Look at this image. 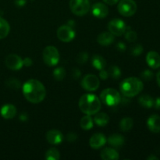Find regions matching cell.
<instances>
[{"mask_svg": "<svg viewBox=\"0 0 160 160\" xmlns=\"http://www.w3.org/2000/svg\"><path fill=\"white\" fill-rule=\"evenodd\" d=\"M10 31V26L5 19L0 17V39H3L9 34Z\"/></svg>", "mask_w": 160, "mask_h": 160, "instance_id": "603a6c76", "label": "cell"}, {"mask_svg": "<svg viewBox=\"0 0 160 160\" xmlns=\"http://www.w3.org/2000/svg\"><path fill=\"white\" fill-rule=\"evenodd\" d=\"M60 158L59 152L56 148H52L45 153V159L47 160H59Z\"/></svg>", "mask_w": 160, "mask_h": 160, "instance_id": "4316f807", "label": "cell"}, {"mask_svg": "<svg viewBox=\"0 0 160 160\" xmlns=\"http://www.w3.org/2000/svg\"><path fill=\"white\" fill-rule=\"evenodd\" d=\"M146 62L151 68L158 69L160 67V56L155 51H150L146 56Z\"/></svg>", "mask_w": 160, "mask_h": 160, "instance_id": "9a60e30c", "label": "cell"}, {"mask_svg": "<svg viewBox=\"0 0 160 160\" xmlns=\"http://www.w3.org/2000/svg\"><path fill=\"white\" fill-rule=\"evenodd\" d=\"M42 57L45 63L48 67H55L59 62V51L52 45H48L44 48Z\"/></svg>", "mask_w": 160, "mask_h": 160, "instance_id": "5b68a950", "label": "cell"}, {"mask_svg": "<svg viewBox=\"0 0 160 160\" xmlns=\"http://www.w3.org/2000/svg\"><path fill=\"white\" fill-rule=\"evenodd\" d=\"M83 88L88 92H95L99 87V80L94 74H88L81 81Z\"/></svg>", "mask_w": 160, "mask_h": 160, "instance_id": "9c48e42d", "label": "cell"}, {"mask_svg": "<svg viewBox=\"0 0 160 160\" xmlns=\"http://www.w3.org/2000/svg\"><path fill=\"white\" fill-rule=\"evenodd\" d=\"M120 92L124 96L132 98L138 95L144 88L143 82L137 78H128L123 80L120 85Z\"/></svg>", "mask_w": 160, "mask_h": 160, "instance_id": "3957f363", "label": "cell"}, {"mask_svg": "<svg viewBox=\"0 0 160 160\" xmlns=\"http://www.w3.org/2000/svg\"><path fill=\"white\" fill-rule=\"evenodd\" d=\"M148 160H153V159H156V160H158L159 159V158L158 157H156V156H150L148 158Z\"/></svg>", "mask_w": 160, "mask_h": 160, "instance_id": "f6af8a7d", "label": "cell"}, {"mask_svg": "<svg viewBox=\"0 0 160 160\" xmlns=\"http://www.w3.org/2000/svg\"><path fill=\"white\" fill-rule=\"evenodd\" d=\"M114 40H115V37L110 32L101 33L97 38L98 43L101 45H103V46H107V45H111L114 42Z\"/></svg>", "mask_w": 160, "mask_h": 160, "instance_id": "ac0fdd59", "label": "cell"}, {"mask_svg": "<svg viewBox=\"0 0 160 160\" xmlns=\"http://www.w3.org/2000/svg\"><path fill=\"white\" fill-rule=\"evenodd\" d=\"M81 128L84 131H88L93 127V120L90 115H86L81 118L80 122Z\"/></svg>", "mask_w": 160, "mask_h": 160, "instance_id": "d4e9b609", "label": "cell"}, {"mask_svg": "<svg viewBox=\"0 0 160 160\" xmlns=\"http://www.w3.org/2000/svg\"><path fill=\"white\" fill-rule=\"evenodd\" d=\"M99 77L102 80H106L109 76V73H108V71H106L104 70H101L99 73Z\"/></svg>", "mask_w": 160, "mask_h": 160, "instance_id": "74e56055", "label": "cell"}, {"mask_svg": "<svg viewBox=\"0 0 160 160\" xmlns=\"http://www.w3.org/2000/svg\"><path fill=\"white\" fill-rule=\"evenodd\" d=\"M92 13L96 18H105L109 14V9L106 5L102 2H97L92 7Z\"/></svg>", "mask_w": 160, "mask_h": 160, "instance_id": "7c38bea8", "label": "cell"}, {"mask_svg": "<svg viewBox=\"0 0 160 160\" xmlns=\"http://www.w3.org/2000/svg\"><path fill=\"white\" fill-rule=\"evenodd\" d=\"M95 117L94 118V121L96 123V125L100 127H104L108 124L109 121V117L105 112H97L95 114Z\"/></svg>", "mask_w": 160, "mask_h": 160, "instance_id": "7402d4cb", "label": "cell"}, {"mask_svg": "<svg viewBox=\"0 0 160 160\" xmlns=\"http://www.w3.org/2000/svg\"><path fill=\"white\" fill-rule=\"evenodd\" d=\"M101 101L108 106H116L121 102V96L119 92L114 88H106L100 94Z\"/></svg>", "mask_w": 160, "mask_h": 160, "instance_id": "277c9868", "label": "cell"}, {"mask_svg": "<svg viewBox=\"0 0 160 160\" xmlns=\"http://www.w3.org/2000/svg\"><path fill=\"white\" fill-rule=\"evenodd\" d=\"M125 38H126L128 42H134L137 40L138 34L135 31H128V32L125 33Z\"/></svg>", "mask_w": 160, "mask_h": 160, "instance_id": "1f68e13d", "label": "cell"}, {"mask_svg": "<svg viewBox=\"0 0 160 160\" xmlns=\"http://www.w3.org/2000/svg\"><path fill=\"white\" fill-rule=\"evenodd\" d=\"M138 102L145 108H152L154 106V99L148 95H143L139 97Z\"/></svg>", "mask_w": 160, "mask_h": 160, "instance_id": "cb8c5ba5", "label": "cell"}, {"mask_svg": "<svg viewBox=\"0 0 160 160\" xmlns=\"http://www.w3.org/2000/svg\"><path fill=\"white\" fill-rule=\"evenodd\" d=\"M119 12L126 17H131L137 11V4L134 0H121L117 6Z\"/></svg>", "mask_w": 160, "mask_h": 160, "instance_id": "52a82bcc", "label": "cell"}, {"mask_svg": "<svg viewBox=\"0 0 160 160\" xmlns=\"http://www.w3.org/2000/svg\"><path fill=\"white\" fill-rule=\"evenodd\" d=\"M156 81H157L158 85L160 87V71L156 74Z\"/></svg>", "mask_w": 160, "mask_h": 160, "instance_id": "7bdbcfd3", "label": "cell"}, {"mask_svg": "<svg viewBox=\"0 0 160 160\" xmlns=\"http://www.w3.org/2000/svg\"><path fill=\"white\" fill-rule=\"evenodd\" d=\"M130 51H131V53L132 56H138L143 52V47H142V45H139V44H137V45L131 47Z\"/></svg>", "mask_w": 160, "mask_h": 160, "instance_id": "4dcf8cb0", "label": "cell"}, {"mask_svg": "<svg viewBox=\"0 0 160 160\" xmlns=\"http://www.w3.org/2000/svg\"><path fill=\"white\" fill-rule=\"evenodd\" d=\"M92 64L96 70H103L106 66V59L99 55H94L92 59Z\"/></svg>", "mask_w": 160, "mask_h": 160, "instance_id": "44dd1931", "label": "cell"}, {"mask_svg": "<svg viewBox=\"0 0 160 160\" xmlns=\"http://www.w3.org/2000/svg\"><path fill=\"white\" fill-rule=\"evenodd\" d=\"M134 121L131 117H125L122 119L120 123V128L123 131H128L132 128Z\"/></svg>", "mask_w": 160, "mask_h": 160, "instance_id": "484cf974", "label": "cell"}, {"mask_svg": "<svg viewBox=\"0 0 160 160\" xmlns=\"http://www.w3.org/2000/svg\"><path fill=\"white\" fill-rule=\"evenodd\" d=\"M108 73H109V76H110L111 78L115 80L119 79L121 76V71H120V68L117 66H112L111 67H109V70H108Z\"/></svg>", "mask_w": 160, "mask_h": 160, "instance_id": "f1b7e54d", "label": "cell"}, {"mask_svg": "<svg viewBox=\"0 0 160 160\" xmlns=\"http://www.w3.org/2000/svg\"><path fill=\"white\" fill-rule=\"evenodd\" d=\"M23 94L28 102L34 104L43 101L46 95V90L42 82L35 79H30L22 87Z\"/></svg>", "mask_w": 160, "mask_h": 160, "instance_id": "6da1fadb", "label": "cell"}, {"mask_svg": "<svg viewBox=\"0 0 160 160\" xmlns=\"http://www.w3.org/2000/svg\"><path fill=\"white\" fill-rule=\"evenodd\" d=\"M27 3V0H15V4L17 6H23Z\"/></svg>", "mask_w": 160, "mask_h": 160, "instance_id": "ab89813d", "label": "cell"}, {"mask_svg": "<svg viewBox=\"0 0 160 160\" xmlns=\"http://www.w3.org/2000/svg\"><path fill=\"white\" fill-rule=\"evenodd\" d=\"M20 119L21 120H26L27 119H28V117H27V115L26 114H21V115L20 116Z\"/></svg>", "mask_w": 160, "mask_h": 160, "instance_id": "ee69618b", "label": "cell"}, {"mask_svg": "<svg viewBox=\"0 0 160 160\" xmlns=\"http://www.w3.org/2000/svg\"><path fill=\"white\" fill-rule=\"evenodd\" d=\"M88 55L87 52L79 53L76 58L77 62L80 64L85 63V62L88 61Z\"/></svg>", "mask_w": 160, "mask_h": 160, "instance_id": "d6a6232c", "label": "cell"}, {"mask_svg": "<svg viewBox=\"0 0 160 160\" xmlns=\"http://www.w3.org/2000/svg\"><path fill=\"white\" fill-rule=\"evenodd\" d=\"M23 65L27 67H31V66L33 64L32 59L29 57H26L24 59H23Z\"/></svg>", "mask_w": 160, "mask_h": 160, "instance_id": "d590c367", "label": "cell"}, {"mask_svg": "<svg viewBox=\"0 0 160 160\" xmlns=\"http://www.w3.org/2000/svg\"><path fill=\"white\" fill-rule=\"evenodd\" d=\"M107 140H106V136L104 134L98 133V134H95L91 138L89 141V145L94 149H98L104 146Z\"/></svg>", "mask_w": 160, "mask_h": 160, "instance_id": "5bb4252c", "label": "cell"}, {"mask_svg": "<svg viewBox=\"0 0 160 160\" xmlns=\"http://www.w3.org/2000/svg\"><path fill=\"white\" fill-rule=\"evenodd\" d=\"M0 113L2 117L6 120L12 119L17 114V108L12 104H6L1 108Z\"/></svg>", "mask_w": 160, "mask_h": 160, "instance_id": "e0dca14e", "label": "cell"}, {"mask_svg": "<svg viewBox=\"0 0 160 160\" xmlns=\"http://www.w3.org/2000/svg\"><path fill=\"white\" fill-rule=\"evenodd\" d=\"M46 140L51 145H59L63 141V135L58 130H50L46 134Z\"/></svg>", "mask_w": 160, "mask_h": 160, "instance_id": "4fadbf2b", "label": "cell"}, {"mask_svg": "<svg viewBox=\"0 0 160 160\" xmlns=\"http://www.w3.org/2000/svg\"><path fill=\"white\" fill-rule=\"evenodd\" d=\"M155 108L156 109H160V97L156 98V100H154V106Z\"/></svg>", "mask_w": 160, "mask_h": 160, "instance_id": "60d3db41", "label": "cell"}, {"mask_svg": "<svg viewBox=\"0 0 160 160\" xmlns=\"http://www.w3.org/2000/svg\"><path fill=\"white\" fill-rule=\"evenodd\" d=\"M147 126L148 130L153 133L160 132V117L157 114L150 116L147 120Z\"/></svg>", "mask_w": 160, "mask_h": 160, "instance_id": "2e32d148", "label": "cell"}, {"mask_svg": "<svg viewBox=\"0 0 160 160\" xmlns=\"http://www.w3.org/2000/svg\"><path fill=\"white\" fill-rule=\"evenodd\" d=\"M78 138V136L76 134H73V133H70L67 136V140L70 142H74Z\"/></svg>", "mask_w": 160, "mask_h": 160, "instance_id": "8d00e7d4", "label": "cell"}, {"mask_svg": "<svg viewBox=\"0 0 160 160\" xmlns=\"http://www.w3.org/2000/svg\"><path fill=\"white\" fill-rule=\"evenodd\" d=\"M80 109L86 115H95L101 109V101L93 94H85L79 100Z\"/></svg>", "mask_w": 160, "mask_h": 160, "instance_id": "7a4b0ae2", "label": "cell"}, {"mask_svg": "<svg viewBox=\"0 0 160 160\" xmlns=\"http://www.w3.org/2000/svg\"><path fill=\"white\" fill-rule=\"evenodd\" d=\"M73 77L75 78V79H78L81 77V71L78 69H74L73 70Z\"/></svg>", "mask_w": 160, "mask_h": 160, "instance_id": "f35d334b", "label": "cell"}, {"mask_svg": "<svg viewBox=\"0 0 160 160\" xmlns=\"http://www.w3.org/2000/svg\"><path fill=\"white\" fill-rule=\"evenodd\" d=\"M6 85L12 89H18L21 87V83L17 78H9L6 81Z\"/></svg>", "mask_w": 160, "mask_h": 160, "instance_id": "f546056e", "label": "cell"}, {"mask_svg": "<svg viewBox=\"0 0 160 160\" xmlns=\"http://www.w3.org/2000/svg\"><path fill=\"white\" fill-rule=\"evenodd\" d=\"M142 79L145 81H149L152 79L153 78V73L149 70H145L141 74Z\"/></svg>", "mask_w": 160, "mask_h": 160, "instance_id": "836d02e7", "label": "cell"}, {"mask_svg": "<svg viewBox=\"0 0 160 160\" xmlns=\"http://www.w3.org/2000/svg\"><path fill=\"white\" fill-rule=\"evenodd\" d=\"M105 3L108 5H110V6H112V5H115L118 2L119 0H103Z\"/></svg>", "mask_w": 160, "mask_h": 160, "instance_id": "b9f144b4", "label": "cell"}, {"mask_svg": "<svg viewBox=\"0 0 160 160\" xmlns=\"http://www.w3.org/2000/svg\"><path fill=\"white\" fill-rule=\"evenodd\" d=\"M108 29L114 36H121L126 31L127 26L123 20L120 19H113L108 24Z\"/></svg>", "mask_w": 160, "mask_h": 160, "instance_id": "ba28073f", "label": "cell"}, {"mask_svg": "<svg viewBox=\"0 0 160 160\" xmlns=\"http://www.w3.org/2000/svg\"><path fill=\"white\" fill-rule=\"evenodd\" d=\"M100 156L103 160H117L120 158L118 152L111 148H106L102 150Z\"/></svg>", "mask_w": 160, "mask_h": 160, "instance_id": "d6986e66", "label": "cell"}, {"mask_svg": "<svg viewBox=\"0 0 160 160\" xmlns=\"http://www.w3.org/2000/svg\"><path fill=\"white\" fill-rule=\"evenodd\" d=\"M116 47H117V49L120 52H123L126 50V45L122 42H119L117 44V45H116Z\"/></svg>", "mask_w": 160, "mask_h": 160, "instance_id": "e575fe53", "label": "cell"}, {"mask_svg": "<svg viewBox=\"0 0 160 160\" xmlns=\"http://www.w3.org/2000/svg\"><path fill=\"white\" fill-rule=\"evenodd\" d=\"M107 142L112 147H121L124 143V138L120 134H113L109 136Z\"/></svg>", "mask_w": 160, "mask_h": 160, "instance_id": "ffe728a7", "label": "cell"}, {"mask_svg": "<svg viewBox=\"0 0 160 160\" xmlns=\"http://www.w3.org/2000/svg\"><path fill=\"white\" fill-rule=\"evenodd\" d=\"M66 77V70L63 67H58L53 71V78L56 81H60L64 79Z\"/></svg>", "mask_w": 160, "mask_h": 160, "instance_id": "83f0119b", "label": "cell"}, {"mask_svg": "<svg viewBox=\"0 0 160 160\" xmlns=\"http://www.w3.org/2000/svg\"><path fill=\"white\" fill-rule=\"evenodd\" d=\"M6 66L12 70H19L23 67V59L16 54L8 55L5 59Z\"/></svg>", "mask_w": 160, "mask_h": 160, "instance_id": "8fae6325", "label": "cell"}, {"mask_svg": "<svg viewBox=\"0 0 160 160\" xmlns=\"http://www.w3.org/2000/svg\"><path fill=\"white\" fill-rule=\"evenodd\" d=\"M70 8L73 13L81 17L90 10V2L89 0H70Z\"/></svg>", "mask_w": 160, "mask_h": 160, "instance_id": "8992f818", "label": "cell"}, {"mask_svg": "<svg viewBox=\"0 0 160 160\" xmlns=\"http://www.w3.org/2000/svg\"><path fill=\"white\" fill-rule=\"evenodd\" d=\"M57 37L61 42H70L75 38V31L69 25H63L58 28Z\"/></svg>", "mask_w": 160, "mask_h": 160, "instance_id": "30bf717a", "label": "cell"}]
</instances>
